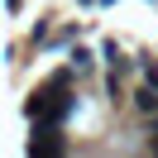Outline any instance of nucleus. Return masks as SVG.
Returning a JSON list of instances; mask_svg holds the SVG:
<instances>
[{
	"instance_id": "f257e3e1",
	"label": "nucleus",
	"mask_w": 158,
	"mask_h": 158,
	"mask_svg": "<svg viewBox=\"0 0 158 158\" xmlns=\"http://www.w3.org/2000/svg\"><path fill=\"white\" fill-rule=\"evenodd\" d=\"M134 101H139V110H153V115H158V91H153V86H139Z\"/></svg>"
},
{
	"instance_id": "f03ea898",
	"label": "nucleus",
	"mask_w": 158,
	"mask_h": 158,
	"mask_svg": "<svg viewBox=\"0 0 158 158\" xmlns=\"http://www.w3.org/2000/svg\"><path fill=\"white\" fill-rule=\"evenodd\" d=\"M72 67L86 72V67H91V53H86V48H77V53H72Z\"/></svg>"
},
{
	"instance_id": "7ed1b4c3",
	"label": "nucleus",
	"mask_w": 158,
	"mask_h": 158,
	"mask_svg": "<svg viewBox=\"0 0 158 158\" xmlns=\"http://www.w3.org/2000/svg\"><path fill=\"white\" fill-rule=\"evenodd\" d=\"M153 129H158V125H153Z\"/></svg>"
}]
</instances>
